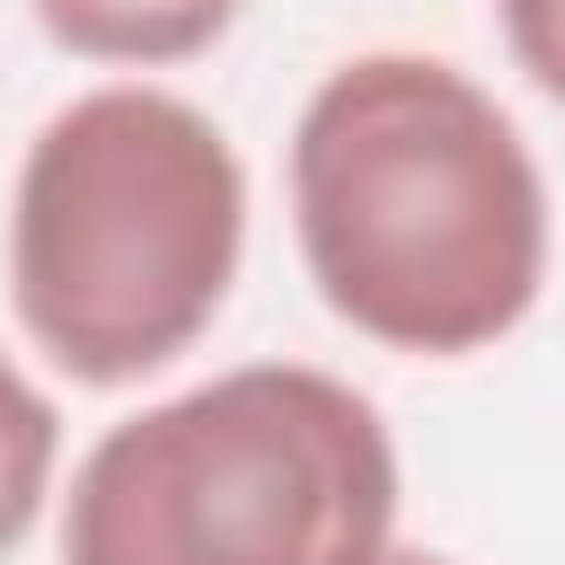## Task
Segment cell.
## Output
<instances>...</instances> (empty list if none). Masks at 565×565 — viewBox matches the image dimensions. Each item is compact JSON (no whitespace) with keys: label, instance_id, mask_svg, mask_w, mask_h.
Wrapping results in <instances>:
<instances>
[{"label":"cell","instance_id":"4","mask_svg":"<svg viewBox=\"0 0 565 565\" xmlns=\"http://www.w3.org/2000/svg\"><path fill=\"white\" fill-rule=\"evenodd\" d=\"M35 26L79 53V62H124V71H159V62H194L212 53L247 0H26Z\"/></svg>","mask_w":565,"mask_h":565},{"label":"cell","instance_id":"1","mask_svg":"<svg viewBox=\"0 0 565 565\" xmlns=\"http://www.w3.org/2000/svg\"><path fill=\"white\" fill-rule=\"evenodd\" d=\"M291 238L353 335L459 362L547 282V177L459 62L353 53L291 124Z\"/></svg>","mask_w":565,"mask_h":565},{"label":"cell","instance_id":"2","mask_svg":"<svg viewBox=\"0 0 565 565\" xmlns=\"http://www.w3.org/2000/svg\"><path fill=\"white\" fill-rule=\"evenodd\" d=\"M247 256V168L230 132L150 79H106L44 115L9 194V300L26 344L79 388L168 371Z\"/></svg>","mask_w":565,"mask_h":565},{"label":"cell","instance_id":"6","mask_svg":"<svg viewBox=\"0 0 565 565\" xmlns=\"http://www.w3.org/2000/svg\"><path fill=\"white\" fill-rule=\"evenodd\" d=\"M494 18H503L512 62L530 71V88H547L565 106V0H494Z\"/></svg>","mask_w":565,"mask_h":565},{"label":"cell","instance_id":"7","mask_svg":"<svg viewBox=\"0 0 565 565\" xmlns=\"http://www.w3.org/2000/svg\"><path fill=\"white\" fill-rule=\"evenodd\" d=\"M380 565H450V556H433V547H380Z\"/></svg>","mask_w":565,"mask_h":565},{"label":"cell","instance_id":"3","mask_svg":"<svg viewBox=\"0 0 565 565\" xmlns=\"http://www.w3.org/2000/svg\"><path fill=\"white\" fill-rule=\"evenodd\" d=\"M397 547V441L318 362H238L88 441L62 494V565H380Z\"/></svg>","mask_w":565,"mask_h":565},{"label":"cell","instance_id":"5","mask_svg":"<svg viewBox=\"0 0 565 565\" xmlns=\"http://www.w3.org/2000/svg\"><path fill=\"white\" fill-rule=\"evenodd\" d=\"M53 459H62V415L53 397L0 353V556L35 530L44 494H53Z\"/></svg>","mask_w":565,"mask_h":565}]
</instances>
